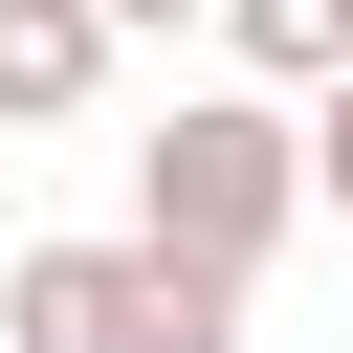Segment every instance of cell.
Masks as SVG:
<instances>
[{
  "label": "cell",
  "instance_id": "obj_1",
  "mask_svg": "<svg viewBox=\"0 0 353 353\" xmlns=\"http://www.w3.org/2000/svg\"><path fill=\"white\" fill-rule=\"evenodd\" d=\"M309 199H331V176H309V110H287V88H176V110L132 132V221H154L176 265H243V287H265V243H287Z\"/></svg>",
  "mask_w": 353,
  "mask_h": 353
},
{
  "label": "cell",
  "instance_id": "obj_2",
  "mask_svg": "<svg viewBox=\"0 0 353 353\" xmlns=\"http://www.w3.org/2000/svg\"><path fill=\"white\" fill-rule=\"evenodd\" d=\"M0 353H243V265H176L154 221L22 243L0 265Z\"/></svg>",
  "mask_w": 353,
  "mask_h": 353
},
{
  "label": "cell",
  "instance_id": "obj_3",
  "mask_svg": "<svg viewBox=\"0 0 353 353\" xmlns=\"http://www.w3.org/2000/svg\"><path fill=\"white\" fill-rule=\"evenodd\" d=\"M110 44H132L110 0H0V132H66V110L110 88Z\"/></svg>",
  "mask_w": 353,
  "mask_h": 353
},
{
  "label": "cell",
  "instance_id": "obj_4",
  "mask_svg": "<svg viewBox=\"0 0 353 353\" xmlns=\"http://www.w3.org/2000/svg\"><path fill=\"white\" fill-rule=\"evenodd\" d=\"M221 44H243V88H331L353 66V0H221Z\"/></svg>",
  "mask_w": 353,
  "mask_h": 353
},
{
  "label": "cell",
  "instance_id": "obj_5",
  "mask_svg": "<svg viewBox=\"0 0 353 353\" xmlns=\"http://www.w3.org/2000/svg\"><path fill=\"white\" fill-rule=\"evenodd\" d=\"M309 176H331V199H353V66H331V88H309Z\"/></svg>",
  "mask_w": 353,
  "mask_h": 353
},
{
  "label": "cell",
  "instance_id": "obj_6",
  "mask_svg": "<svg viewBox=\"0 0 353 353\" xmlns=\"http://www.w3.org/2000/svg\"><path fill=\"white\" fill-rule=\"evenodd\" d=\"M110 22H132V44H176V22H221V0H110Z\"/></svg>",
  "mask_w": 353,
  "mask_h": 353
}]
</instances>
